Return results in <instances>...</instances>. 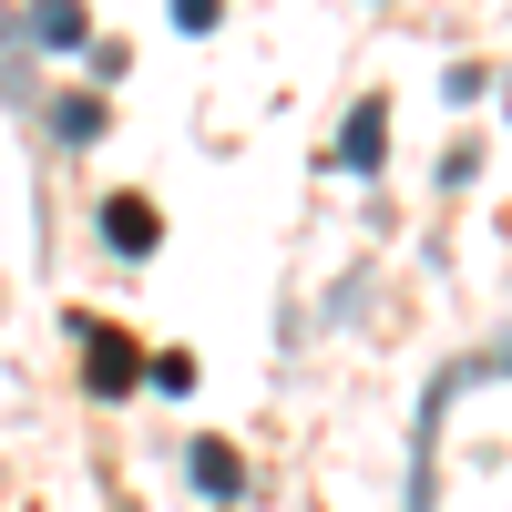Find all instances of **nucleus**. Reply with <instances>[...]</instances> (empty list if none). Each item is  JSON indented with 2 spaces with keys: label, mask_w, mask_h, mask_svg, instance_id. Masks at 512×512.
<instances>
[{
  "label": "nucleus",
  "mask_w": 512,
  "mask_h": 512,
  "mask_svg": "<svg viewBox=\"0 0 512 512\" xmlns=\"http://www.w3.org/2000/svg\"><path fill=\"white\" fill-rule=\"evenodd\" d=\"M328 164H338V175H379V164H390V103H379V93L338 123V154Z\"/></svg>",
  "instance_id": "1"
},
{
  "label": "nucleus",
  "mask_w": 512,
  "mask_h": 512,
  "mask_svg": "<svg viewBox=\"0 0 512 512\" xmlns=\"http://www.w3.org/2000/svg\"><path fill=\"white\" fill-rule=\"evenodd\" d=\"M103 236H113V256H154V205L144 195H103Z\"/></svg>",
  "instance_id": "2"
},
{
  "label": "nucleus",
  "mask_w": 512,
  "mask_h": 512,
  "mask_svg": "<svg viewBox=\"0 0 512 512\" xmlns=\"http://www.w3.org/2000/svg\"><path fill=\"white\" fill-rule=\"evenodd\" d=\"M134 379H144V349H134L123 328H103V338H93V390L113 400V390H134Z\"/></svg>",
  "instance_id": "3"
},
{
  "label": "nucleus",
  "mask_w": 512,
  "mask_h": 512,
  "mask_svg": "<svg viewBox=\"0 0 512 512\" xmlns=\"http://www.w3.org/2000/svg\"><path fill=\"white\" fill-rule=\"evenodd\" d=\"M31 41H41V52H72V41H82V0H31V21H21Z\"/></svg>",
  "instance_id": "4"
},
{
  "label": "nucleus",
  "mask_w": 512,
  "mask_h": 512,
  "mask_svg": "<svg viewBox=\"0 0 512 512\" xmlns=\"http://www.w3.org/2000/svg\"><path fill=\"white\" fill-rule=\"evenodd\" d=\"M195 492H205V502H236V492H246V472H236L226 441H195Z\"/></svg>",
  "instance_id": "5"
},
{
  "label": "nucleus",
  "mask_w": 512,
  "mask_h": 512,
  "mask_svg": "<svg viewBox=\"0 0 512 512\" xmlns=\"http://www.w3.org/2000/svg\"><path fill=\"white\" fill-rule=\"evenodd\" d=\"M52 123H62V144H93V134H103V103H82V93H72Z\"/></svg>",
  "instance_id": "6"
},
{
  "label": "nucleus",
  "mask_w": 512,
  "mask_h": 512,
  "mask_svg": "<svg viewBox=\"0 0 512 512\" xmlns=\"http://www.w3.org/2000/svg\"><path fill=\"white\" fill-rule=\"evenodd\" d=\"M216 11L226 0H175V31H216Z\"/></svg>",
  "instance_id": "7"
}]
</instances>
